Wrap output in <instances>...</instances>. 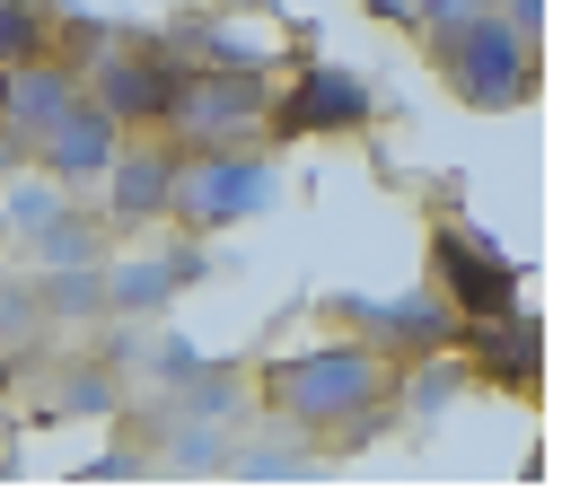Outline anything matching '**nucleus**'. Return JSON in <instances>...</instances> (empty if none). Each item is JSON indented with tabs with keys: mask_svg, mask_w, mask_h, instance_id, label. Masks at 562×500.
Segmentation results:
<instances>
[{
	"mask_svg": "<svg viewBox=\"0 0 562 500\" xmlns=\"http://www.w3.org/2000/svg\"><path fill=\"white\" fill-rule=\"evenodd\" d=\"M386 377H395V360H386L378 342L334 333V342L281 351V360L255 377V404H263L281 430L316 439V447H360V439H378V430L395 421Z\"/></svg>",
	"mask_w": 562,
	"mask_h": 500,
	"instance_id": "1",
	"label": "nucleus"
},
{
	"mask_svg": "<svg viewBox=\"0 0 562 500\" xmlns=\"http://www.w3.org/2000/svg\"><path fill=\"white\" fill-rule=\"evenodd\" d=\"M430 35V61L448 79L457 105L474 114H518L536 88H544V53L527 26H509L501 9H474V18H448V26H422Z\"/></svg>",
	"mask_w": 562,
	"mask_h": 500,
	"instance_id": "2",
	"label": "nucleus"
},
{
	"mask_svg": "<svg viewBox=\"0 0 562 500\" xmlns=\"http://www.w3.org/2000/svg\"><path fill=\"white\" fill-rule=\"evenodd\" d=\"M272 202H281L272 149H263V140H220V149H184V158H176V202H167V219H176L184 237H228V228L263 219Z\"/></svg>",
	"mask_w": 562,
	"mask_h": 500,
	"instance_id": "3",
	"label": "nucleus"
},
{
	"mask_svg": "<svg viewBox=\"0 0 562 500\" xmlns=\"http://www.w3.org/2000/svg\"><path fill=\"white\" fill-rule=\"evenodd\" d=\"M263 105H272V70H220V61H184L176 70V105H167V140L176 149H220V140H263Z\"/></svg>",
	"mask_w": 562,
	"mask_h": 500,
	"instance_id": "4",
	"label": "nucleus"
},
{
	"mask_svg": "<svg viewBox=\"0 0 562 500\" xmlns=\"http://www.w3.org/2000/svg\"><path fill=\"white\" fill-rule=\"evenodd\" d=\"M176 53L167 44H123V35H105L88 61H79V88H88V105H105L123 132H158L167 123V105H176Z\"/></svg>",
	"mask_w": 562,
	"mask_h": 500,
	"instance_id": "5",
	"label": "nucleus"
},
{
	"mask_svg": "<svg viewBox=\"0 0 562 500\" xmlns=\"http://www.w3.org/2000/svg\"><path fill=\"white\" fill-rule=\"evenodd\" d=\"M378 114V88L342 61H299L290 88L272 79V105H263V132L272 140H307V132H360Z\"/></svg>",
	"mask_w": 562,
	"mask_h": 500,
	"instance_id": "6",
	"label": "nucleus"
},
{
	"mask_svg": "<svg viewBox=\"0 0 562 500\" xmlns=\"http://www.w3.org/2000/svg\"><path fill=\"white\" fill-rule=\"evenodd\" d=\"M176 140L167 132H123V149L105 158V175L88 184L97 193V219L105 228H158L167 202H176Z\"/></svg>",
	"mask_w": 562,
	"mask_h": 500,
	"instance_id": "7",
	"label": "nucleus"
},
{
	"mask_svg": "<svg viewBox=\"0 0 562 500\" xmlns=\"http://www.w3.org/2000/svg\"><path fill=\"white\" fill-rule=\"evenodd\" d=\"M202 272H211V246H202V237H158V246L105 254V263H97V281H105V316H167Z\"/></svg>",
	"mask_w": 562,
	"mask_h": 500,
	"instance_id": "8",
	"label": "nucleus"
},
{
	"mask_svg": "<svg viewBox=\"0 0 562 500\" xmlns=\"http://www.w3.org/2000/svg\"><path fill=\"white\" fill-rule=\"evenodd\" d=\"M430 281H439V298H448L457 316H501V307H518L509 254H501L483 228H465V219H448V228L430 237Z\"/></svg>",
	"mask_w": 562,
	"mask_h": 500,
	"instance_id": "9",
	"label": "nucleus"
},
{
	"mask_svg": "<svg viewBox=\"0 0 562 500\" xmlns=\"http://www.w3.org/2000/svg\"><path fill=\"white\" fill-rule=\"evenodd\" d=\"M334 316L360 333V342H378L386 360H413V351H448L457 342V307L439 298V281H422V289H404V298H334Z\"/></svg>",
	"mask_w": 562,
	"mask_h": 500,
	"instance_id": "10",
	"label": "nucleus"
},
{
	"mask_svg": "<svg viewBox=\"0 0 562 500\" xmlns=\"http://www.w3.org/2000/svg\"><path fill=\"white\" fill-rule=\"evenodd\" d=\"M79 105V61L53 44V53H26V61H0V132L35 149V132H53L61 114Z\"/></svg>",
	"mask_w": 562,
	"mask_h": 500,
	"instance_id": "11",
	"label": "nucleus"
},
{
	"mask_svg": "<svg viewBox=\"0 0 562 500\" xmlns=\"http://www.w3.org/2000/svg\"><path fill=\"white\" fill-rule=\"evenodd\" d=\"M123 149V123L105 114V105H88V88H79V105L53 123V132H35V149H26V167L35 175H53L61 193H88L97 175H105V158Z\"/></svg>",
	"mask_w": 562,
	"mask_h": 500,
	"instance_id": "12",
	"label": "nucleus"
},
{
	"mask_svg": "<svg viewBox=\"0 0 562 500\" xmlns=\"http://www.w3.org/2000/svg\"><path fill=\"white\" fill-rule=\"evenodd\" d=\"M457 351H465L474 377H492V386H509V395H536V386H544V333H536L527 307L465 316V325H457Z\"/></svg>",
	"mask_w": 562,
	"mask_h": 500,
	"instance_id": "13",
	"label": "nucleus"
},
{
	"mask_svg": "<svg viewBox=\"0 0 562 500\" xmlns=\"http://www.w3.org/2000/svg\"><path fill=\"white\" fill-rule=\"evenodd\" d=\"M97 263H105V254H97ZM97 263H53V272H35L44 325H105V281H97Z\"/></svg>",
	"mask_w": 562,
	"mask_h": 500,
	"instance_id": "14",
	"label": "nucleus"
},
{
	"mask_svg": "<svg viewBox=\"0 0 562 500\" xmlns=\"http://www.w3.org/2000/svg\"><path fill=\"white\" fill-rule=\"evenodd\" d=\"M97 254H105V219L79 211V202H61V211L35 228V272H53V263H97Z\"/></svg>",
	"mask_w": 562,
	"mask_h": 500,
	"instance_id": "15",
	"label": "nucleus"
},
{
	"mask_svg": "<svg viewBox=\"0 0 562 500\" xmlns=\"http://www.w3.org/2000/svg\"><path fill=\"white\" fill-rule=\"evenodd\" d=\"M61 18L44 0H0V61H26V53H53Z\"/></svg>",
	"mask_w": 562,
	"mask_h": 500,
	"instance_id": "16",
	"label": "nucleus"
},
{
	"mask_svg": "<svg viewBox=\"0 0 562 500\" xmlns=\"http://www.w3.org/2000/svg\"><path fill=\"white\" fill-rule=\"evenodd\" d=\"M53 404H61V412H114V404H123V377H114V368H97V360H88V368H61Z\"/></svg>",
	"mask_w": 562,
	"mask_h": 500,
	"instance_id": "17",
	"label": "nucleus"
},
{
	"mask_svg": "<svg viewBox=\"0 0 562 500\" xmlns=\"http://www.w3.org/2000/svg\"><path fill=\"white\" fill-rule=\"evenodd\" d=\"M61 202H70V193H61L53 175H35V184H9V193H0V219H9V228H44Z\"/></svg>",
	"mask_w": 562,
	"mask_h": 500,
	"instance_id": "18",
	"label": "nucleus"
},
{
	"mask_svg": "<svg viewBox=\"0 0 562 500\" xmlns=\"http://www.w3.org/2000/svg\"><path fill=\"white\" fill-rule=\"evenodd\" d=\"M44 333V307H35V281H0V342L26 351Z\"/></svg>",
	"mask_w": 562,
	"mask_h": 500,
	"instance_id": "19",
	"label": "nucleus"
},
{
	"mask_svg": "<svg viewBox=\"0 0 562 500\" xmlns=\"http://www.w3.org/2000/svg\"><path fill=\"white\" fill-rule=\"evenodd\" d=\"M237 474H246V482H281V474H299V456H281V447H246Z\"/></svg>",
	"mask_w": 562,
	"mask_h": 500,
	"instance_id": "20",
	"label": "nucleus"
},
{
	"mask_svg": "<svg viewBox=\"0 0 562 500\" xmlns=\"http://www.w3.org/2000/svg\"><path fill=\"white\" fill-rule=\"evenodd\" d=\"M474 9H492V0H413V35L422 26H448V18H474Z\"/></svg>",
	"mask_w": 562,
	"mask_h": 500,
	"instance_id": "21",
	"label": "nucleus"
},
{
	"mask_svg": "<svg viewBox=\"0 0 562 500\" xmlns=\"http://www.w3.org/2000/svg\"><path fill=\"white\" fill-rule=\"evenodd\" d=\"M360 9H369L378 26H404V35H413V0H360Z\"/></svg>",
	"mask_w": 562,
	"mask_h": 500,
	"instance_id": "22",
	"label": "nucleus"
}]
</instances>
